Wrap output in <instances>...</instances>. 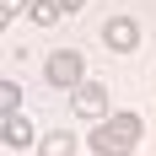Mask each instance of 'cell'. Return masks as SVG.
Here are the masks:
<instances>
[{
    "instance_id": "obj_5",
    "label": "cell",
    "mask_w": 156,
    "mask_h": 156,
    "mask_svg": "<svg viewBox=\"0 0 156 156\" xmlns=\"http://www.w3.org/2000/svg\"><path fill=\"white\" fill-rule=\"evenodd\" d=\"M70 108L81 113V119H108V86H102V81H81L76 92H70Z\"/></svg>"
},
{
    "instance_id": "obj_3",
    "label": "cell",
    "mask_w": 156,
    "mask_h": 156,
    "mask_svg": "<svg viewBox=\"0 0 156 156\" xmlns=\"http://www.w3.org/2000/svg\"><path fill=\"white\" fill-rule=\"evenodd\" d=\"M0 119H5V124H0V145H5V151H32V145L43 140L22 108H16V113H0Z\"/></svg>"
},
{
    "instance_id": "obj_9",
    "label": "cell",
    "mask_w": 156,
    "mask_h": 156,
    "mask_svg": "<svg viewBox=\"0 0 156 156\" xmlns=\"http://www.w3.org/2000/svg\"><path fill=\"white\" fill-rule=\"evenodd\" d=\"M27 5H32V0H0V16H5V22H16Z\"/></svg>"
},
{
    "instance_id": "obj_8",
    "label": "cell",
    "mask_w": 156,
    "mask_h": 156,
    "mask_svg": "<svg viewBox=\"0 0 156 156\" xmlns=\"http://www.w3.org/2000/svg\"><path fill=\"white\" fill-rule=\"evenodd\" d=\"M22 108V86L16 81H0V113H16Z\"/></svg>"
},
{
    "instance_id": "obj_10",
    "label": "cell",
    "mask_w": 156,
    "mask_h": 156,
    "mask_svg": "<svg viewBox=\"0 0 156 156\" xmlns=\"http://www.w3.org/2000/svg\"><path fill=\"white\" fill-rule=\"evenodd\" d=\"M81 5H86V0H65V11H81Z\"/></svg>"
},
{
    "instance_id": "obj_2",
    "label": "cell",
    "mask_w": 156,
    "mask_h": 156,
    "mask_svg": "<svg viewBox=\"0 0 156 156\" xmlns=\"http://www.w3.org/2000/svg\"><path fill=\"white\" fill-rule=\"evenodd\" d=\"M43 81L54 92H76L81 81H86V59H81V48H54L43 65Z\"/></svg>"
},
{
    "instance_id": "obj_6",
    "label": "cell",
    "mask_w": 156,
    "mask_h": 156,
    "mask_svg": "<svg viewBox=\"0 0 156 156\" xmlns=\"http://www.w3.org/2000/svg\"><path fill=\"white\" fill-rule=\"evenodd\" d=\"M27 16L38 22V27H59L70 11H65V0H32V5H27Z\"/></svg>"
},
{
    "instance_id": "obj_7",
    "label": "cell",
    "mask_w": 156,
    "mask_h": 156,
    "mask_svg": "<svg viewBox=\"0 0 156 156\" xmlns=\"http://www.w3.org/2000/svg\"><path fill=\"white\" fill-rule=\"evenodd\" d=\"M38 156H76V135L70 129H48L38 140Z\"/></svg>"
},
{
    "instance_id": "obj_4",
    "label": "cell",
    "mask_w": 156,
    "mask_h": 156,
    "mask_svg": "<svg viewBox=\"0 0 156 156\" xmlns=\"http://www.w3.org/2000/svg\"><path fill=\"white\" fill-rule=\"evenodd\" d=\"M102 43H108L113 54H135V48H140V22H135V16H108V22H102Z\"/></svg>"
},
{
    "instance_id": "obj_1",
    "label": "cell",
    "mask_w": 156,
    "mask_h": 156,
    "mask_svg": "<svg viewBox=\"0 0 156 156\" xmlns=\"http://www.w3.org/2000/svg\"><path fill=\"white\" fill-rule=\"evenodd\" d=\"M140 135H145V119H140V113L113 108L108 119L92 124V151H97V156H129L135 145H140Z\"/></svg>"
}]
</instances>
